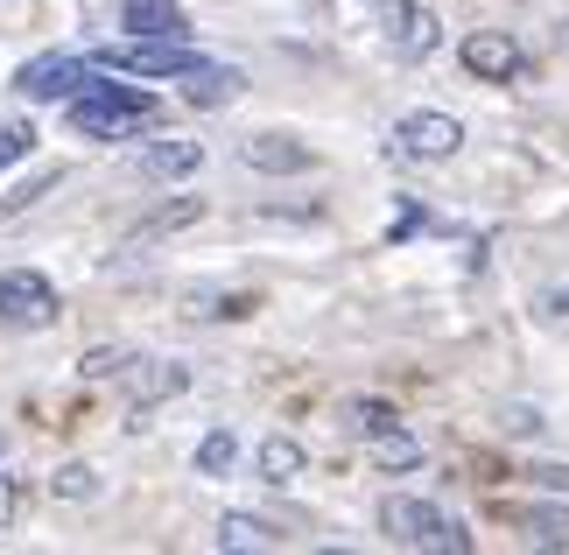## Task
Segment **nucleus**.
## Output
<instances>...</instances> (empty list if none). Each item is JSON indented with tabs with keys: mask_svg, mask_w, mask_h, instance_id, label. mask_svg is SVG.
<instances>
[{
	"mask_svg": "<svg viewBox=\"0 0 569 555\" xmlns=\"http://www.w3.org/2000/svg\"><path fill=\"white\" fill-rule=\"evenodd\" d=\"M120 29L141 36V42H183L190 36V14L169 8V0H127V8H120Z\"/></svg>",
	"mask_w": 569,
	"mask_h": 555,
	"instance_id": "12",
	"label": "nucleus"
},
{
	"mask_svg": "<svg viewBox=\"0 0 569 555\" xmlns=\"http://www.w3.org/2000/svg\"><path fill=\"white\" fill-rule=\"evenodd\" d=\"M63 184V169L50 162V169H36V176H21V184L14 190H0V218H21V211H36L42 205V197H50Z\"/></svg>",
	"mask_w": 569,
	"mask_h": 555,
	"instance_id": "18",
	"label": "nucleus"
},
{
	"mask_svg": "<svg viewBox=\"0 0 569 555\" xmlns=\"http://www.w3.org/2000/svg\"><path fill=\"white\" fill-rule=\"evenodd\" d=\"M528 485H541V493H569V464H528Z\"/></svg>",
	"mask_w": 569,
	"mask_h": 555,
	"instance_id": "27",
	"label": "nucleus"
},
{
	"mask_svg": "<svg viewBox=\"0 0 569 555\" xmlns=\"http://www.w3.org/2000/svg\"><path fill=\"white\" fill-rule=\"evenodd\" d=\"M127 359H134V351H120V345H92V351L78 359V373H84V380H120Z\"/></svg>",
	"mask_w": 569,
	"mask_h": 555,
	"instance_id": "23",
	"label": "nucleus"
},
{
	"mask_svg": "<svg viewBox=\"0 0 569 555\" xmlns=\"http://www.w3.org/2000/svg\"><path fill=\"white\" fill-rule=\"evenodd\" d=\"M457 63H465L478 85H513L520 71H528V50H520L507 29H471L465 42H457Z\"/></svg>",
	"mask_w": 569,
	"mask_h": 555,
	"instance_id": "5",
	"label": "nucleus"
},
{
	"mask_svg": "<svg viewBox=\"0 0 569 555\" xmlns=\"http://www.w3.org/2000/svg\"><path fill=\"white\" fill-rule=\"evenodd\" d=\"M373 464H380V472H415V464H422V443H415L401 422H393V429L373 436Z\"/></svg>",
	"mask_w": 569,
	"mask_h": 555,
	"instance_id": "19",
	"label": "nucleus"
},
{
	"mask_svg": "<svg viewBox=\"0 0 569 555\" xmlns=\"http://www.w3.org/2000/svg\"><path fill=\"white\" fill-rule=\"evenodd\" d=\"M232 457H239V436L232 429H211L204 443H197V472H204V478H226Z\"/></svg>",
	"mask_w": 569,
	"mask_h": 555,
	"instance_id": "21",
	"label": "nucleus"
},
{
	"mask_svg": "<svg viewBox=\"0 0 569 555\" xmlns=\"http://www.w3.org/2000/svg\"><path fill=\"white\" fill-rule=\"evenodd\" d=\"M29 148H36V127L29 120H0V169H14Z\"/></svg>",
	"mask_w": 569,
	"mask_h": 555,
	"instance_id": "25",
	"label": "nucleus"
},
{
	"mask_svg": "<svg viewBox=\"0 0 569 555\" xmlns=\"http://www.w3.org/2000/svg\"><path fill=\"white\" fill-rule=\"evenodd\" d=\"M197 218H204V197H169V205H156V211H148L134 232L120 239V260H127V254H148L156 239H177V232H190Z\"/></svg>",
	"mask_w": 569,
	"mask_h": 555,
	"instance_id": "11",
	"label": "nucleus"
},
{
	"mask_svg": "<svg viewBox=\"0 0 569 555\" xmlns=\"http://www.w3.org/2000/svg\"><path fill=\"white\" fill-rule=\"evenodd\" d=\"M380 527H387V542H401V548H443V555H471L465 521H450L443 506H429V499H415V493H387V499H380Z\"/></svg>",
	"mask_w": 569,
	"mask_h": 555,
	"instance_id": "2",
	"label": "nucleus"
},
{
	"mask_svg": "<svg viewBox=\"0 0 569 555\" xmlns=\"http://www.w3.org/2000/svg\"><path fill=\"white\" fill-rule=\"evenodd\" d=\"M99 63H106V71H141V78H183L190 71V63H204V57H197L190 50V36L183 42H127V50H99Z\"/></svg>",
	"mask_w": 569,
	"mask_h": 555,
	"instance_id": "7",
	"label": "nucleus"
},
{
	"mask_svg": "<svg viewBox=\"0 0 569 555\" xmlns=\"http://www.w3.org/2000/svg\"><path fill=\"white\" fill-rule=\"evenodd\" d=\"M260 296H190V317H253Z\"/></svg>",
	"mask_w": 569,
	"mask_h": 555,
	"instance_id": "24",
	"label": "nucleus"
},
{
	"mask_svg": "<svg viewBox=\"0 0 569 555\" xmlns=\"http://www.w3.org/2000/svg\"><path fill=\"white\" fill-rule=\"evenodd\" d=\"M513 527H520L535 548H569V506H520Z\"/></svg>",
	"mask_w": 569,
	"mask_h": 555,
	"instance_id": "16",
	"label": "nucleus"
},
{
	"mask_svg": "<svg viewBox=\"0 0 569 555\" xmlns=\"http://www.w3.org/2000/svg\"><path fill=\"white\" fill-rule=\"evenodd\" d=\"M499 429H507V436H541V429H549V422H541V408H499Z\"/></svg>",
	"mask_w": 569,
	"mask_h": 555,
	"instance_id": "26",
	"label": "nucleus"
},
{
	"mask_svg": "<svg viewBox=\"0 0 569 555\" xmlns=\"http://www.w3.org/2000/svg\"><path fill=\"white\" fill-rule=\"evenodd\" d=\"M380 36H387V50L408 57V63H422V57L443 50V21H436V8H422V0H387Z\"/></svg>",
	"mask_w": 569,
	"mask_h": 555,
	"instance_id": "4",
	"label": "nucleus"
},
{
	"mask_svg": "<svg viewBox=\"0 0 569 555\" xmlns=\"http://www.w3.org/2000/svg\"><path fill=\"white\" fill-rule=\"evenodd\" d=\"M50 493L57 499H99V472H92V464H57Z\"/></svg>",
	"mask_w": 569,
	"mask_h": 555,
	"instance_id": "22",
	"label": "nucleus"
},
{
	"mask_svg": "<svg viewBox=\"0 0 569 555\" xmlns=\"http://www.w3.org/2000/svg\"><path fill=\"white\" fill-rule=\"evenodd\" d=\"M14 521H21V478L0 472V527H14Z\"/></svg>",
	"mask_w": 569,
	"mask_h": 555,
	"instance_id": "28",
	"label": "nucleus"
},
{
	"mask_svg": "<svg viewBox=\"0 0 569 555\" xmlns=\"http://www.w3.org/2000/svg\"><path fill=\"white\" fill-rule=\"evenodd\" d=\"M84 85H92V71H84L78 57H29L14 71V92L36 99V106L42 99H71V92H84Z\"/></svg>",
	"mask_w": 569,
	"mask_h": 555,
	"instance_id": "9",
	"label": "nucleus"
},
{
	"mask_svg": "<svg viewBox=\"0 0 569 555\" xmlns=\"http://www.w3.org/2000/svg\"><path fill=\"white\" fill-rule=\"evenodd\" d=\"M562 50H569V21H562Z\"/></svg>",
	"mask_w": 569,
	"mask_h": 555,
	"instance_id": "30",
	"label": "nucleus"
},
{
	"mask_svg": "<svg viewBox=\"0 0 569 555\" xmlns=\"http://www.w3.org/2000/svg\"><path fill=\"white\" fill-rule=\"evenodd\" d=\"M302 464H310V457H302V443H296V436H268V443L253 450V472L268 478V485H289V478H302Z\"/></svg>",
	"mask_w": 569,
	"mask_h": 555,
	"instance_id": "15",
	"label": "nucleus"
},
{
	"mask_svg": "<svg viewBox=\"0 0 569 555\" xmlns=\"http://www.w3.org/2000/svg\"><path fill=\"white\" fill-rule=\"evenodd\" d=\"M218 548H281V527L260 514H226L218 521Z\"/></svg>",
	"mask_w": 569,
	"mask_h": 555,
	"instance_id": "17",
	"label": "nucleus"
},
{
	"mask_svg": "<svg viewBox=\"0 0 569 555\" xmlns=\"http://www.w3.org/2000/svg\"><path fill=\"white\" fill-rule=\"evenodd\" d=\"M197 169H204V141H177V135H169V141H156L141 155V176H156V184H177V176H197Z\"/></svg>",
	"mask_w": 569,
	"mask_h": 555,
	"instance_id": "14",
	"label": "nucleus"
},
{
	"mask_svg": "<svg viewBox=\"0 0 569 555\" xmlns=\"http://www.w3.org/2000/svg\"><path fill=\"white\" fill-rule=\"evenodd\" d=\"M120 387H127V408H134V415H148V408L177 402V394L190 387V366H177V359H127Z\"/></svg>",
	"mask_w": 569,
	"mask_h": 555,
	"instance_id": "8",
	"label": "nucleus"
},
{
	"mask_svg": "<svg viewBox=\"0 0 569 555\" xmlns=\"http://www.w3.org/2000/svg\"><path fill=\"white\" fill-rule=\"evenodd\" d=\"M239 92H247V78H239L232 63H190L183 71V99L197 113H218V106H232Z\"/></svg>",
	"mask_w": 569,
	"mask_h": 555,
	"instance_id": "13",
	"label": "nucleus"
},
{
	"mask_svg": "<svg viewBox=\"0 0 569 555\" xmlns=\"http://www.w3.org/2000/svg\"><path fill=\"white\" fill-rule=\"evenodd\" d=\"M156 113H162V99L156 92H134V85L92 78L84 92H71V127H78V135H92V141H127V135H141Z\"/></svg>",
	"mask_w": 569,
	"mask_h": 555,
	"instance_id": "1",
	"label": "nucleus"
},
{
	"mask_svg": "<svg viewBox=\"0 0 569 555\" xmlns=\"http://www.w3.org/2000/svg\"><path fill=\"white\" fill-rule=\"evenodd\" d=\"M239 162L260 169V176H302V169H317V155L296 135H247L239 141Z\"/></svg>",
	"mask_w": 569,
	"mask_h": 555,
	"instance_id": "10",
	"label": "nucleus"
},
{
	"mask_svg": "<svg viewBox=\"0 0 569 555\" xmlns=\"http://www.w3.org/2000/svg\"><path fill=\"white\" fill-rule=\"evenodd\" d=\"M0 324H14V330L57 324V288L36 268H0Z\"/></svg>",
	"mask_w": 569,
	"mask_h": 555,
	"instance_id": "6",
	"label": "nucleus"
},
{
	"mask_svg": "<svg viewBox=\"0 0 569 555\" xmlns=\"http://www.w3.org/2000/svg\"><path fill=\"white\" fill-rule=\"evenodd\" d=\"M457 148H465V127H457V113H436V106H422V113H401V120H393V155H408V162H450Z\"/></svg>",
	"mask_w": 569,
	"mask_h": 555,
	"instance_id": "3",
	"label": "nucleus"
},
{
	"mask_svg": "<svg viewBox=\"0 0 569 555\" xmlns=\"http://www.w3.org/2000/svg\"><path fill=\"white\" fill-rule=\"evenodd\" d=\"M338 415H345V429H352V436H380V429L401 422V415H393V402H366V394H352Z\"/></svg>",
	"mask_w": 569,
	"mask_h": 555,
	"instance_id": "20",
	"label": "nucleus"
},
{
	"mask_svg": "<svg viewBox=\"0 0 569 555\" xmlns=\"http://www.w3.org/2000/svg\"><path fill=\"white\" fill-rule=\"evenodd\" d=\"M541 309H549V317H569V288H549V303H541Z\"/></svg>",
	"mask_w": 569,
	"mask_h": 555,
	"instance_id": "29",
	"label": "nucleus"
}]
</instances>
